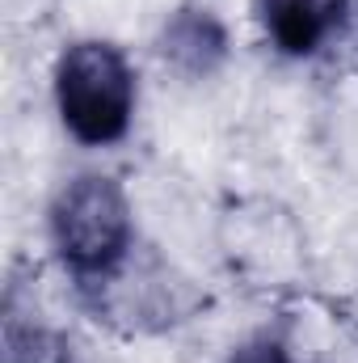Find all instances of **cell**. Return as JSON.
<instances>
[{"label": "cell", "instance_id": "5b68a950", "mask_svg": "<svg viewBox=\"0 0 358 363\" xmlns=\"http://www.w3.org/2000/svg\"><path fill=\"white\" fill-rule=\"evenodd\" d=\"M4 363H68V347L47 325L21 321V313L8 304V313H4Z\"/></svg>", "mask_w": 358, "mask_h": 363}, {"label": "cell", "instance_id": "3957f363", "mask_svg": "<svg viewBox=\"0 0 358 363\" xmlns=\"http://www.w3.org/2000/svg\"><path fill=\"white\" fill-rule=\"evenodd\" d=\"M262 26L287 55H312L346 21V0H258Z\"/></svg>", "mask_w": 358, "mask_h": 363}, {"label": "cell", "instance_id": "277c9868", "mask_svg": "<svg viewBox=\"0 0 358 363\" xmlns=\"http://www.w3.org/2000/svg\"><path fill=\"white\" fill-rule=\"evenodd\" d=\"M161 51L185 77H211L228 60V34L211 9L185 4L169 17V26L161 34Z\"/></svg>", "mask_w": 358, "mask_h": 363}, {"label": "cell", "instance_id": "8992f818", "mask_svg": "<svg viewBox=\"0 0 358 363\" xmlns=\"http://www.w3.org/2000/svg\"><path fill=\"white\" fill-rule=\"evenodd\" d=\"M228 363H295V359H291V351L278 338H253V342H245Z\"/></svg>", "mask_w": 358, "mask_h": 363}, {"label": "cell", "instance_id": "6da1fadb", "mask_svg": "<svg viewBox=\"0 0 358 363\" xmlns=\"http://www.w3.org/2000/svg\"><path fill=\"white\" fill-rule=\"evenodd\" d=\"M51 245L76 283H110L131 250V203L101 174L72 178L51 203Z\"/></svg>", "mask_w": 358, "mask_h": 363}, {"label": "cell", "instance_id": "7a4b0ae2", "mask_svg": "<svg viewBox=\"0 0 358 363\" xmlns=\"http://www.w3.org/2000/svg\"><path fill=\"white\" fill-rule=\"evenodd\" d=\"M55 106L81 144L101 148L122 140L135 110V77L122 51L110 43H72L55 64Z\"/></svg>", "mask_w": 358, "mask_h": 363}]
</instances>
